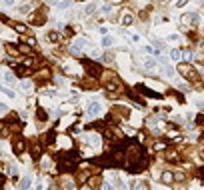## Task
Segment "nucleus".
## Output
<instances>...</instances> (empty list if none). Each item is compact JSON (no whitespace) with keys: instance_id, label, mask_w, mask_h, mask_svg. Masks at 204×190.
Here are the masks:
<instances>
[{"instance_id":"f3484780","label":"nucleus","mask_w":204,"mask_h":190,"mask_svg":"<svg viewBox=\"0 0 204 190\" xmlns=\"http://www.w3.org/2000/svg\"><path fill=\"white\" fill-rule=\"evenodd\" d=\"M18 48H20V52H24V54H30V52H32V46L22 44V42H20V46H18Z\"/></svg>"},{"instance_id":"a878e982","label":"nucleus","mask_w":204,"mask_h":190,"mask_svg":"<svg viewBox=\"0 0 204 190\" xmlns=\"http://www.w3.org/2000/svg\"><path fill=\"white\" fill-rule=\"evenodd\" d=\"M42 168H44V170L50 168V158H44V160H42Z\"/></svg>"},{"instance_id":"72a5a7b5","label":"nucleus","mask_w":204,"mask_h":190,"mask_svg":"<svg viewBox=\"0 0 204 190\" xmlns=\"http://www.w3.org/2000/svg\"><path fill=\"white\" fill-rule=\"evenodd\" d=\"M24 64H26V66H32L34 64V58H26V60H24Z\"/></svg>"},{"instance_id":"f257e3e1","label":"nucleus","mask_w":204,"mask_h":190,"mask_svg":"<svg viewBox=\"0 0 204 190\" xmlns=\"http://www.w3.org/2000/svg\"><path fill=\"white\" fill-rule=\"evenodd\" d=\"M76 154H70V152H64V154H60L58 158V170H72L74 166H76Z\"/></svg>"},{"instance_id":"1a4fd4ad","label":"nucleus","mask_w":204,"mask_h":190,"mask_svg":"<svg viewBox=\"0 0 204 190\" xmlns=\"http://www.w3.org/2000/svg\"><path fill=\"white\" fill-rule=\"evenodd\" d=\"M14 30H16L18 34H26L28 26H26V24H22V22H16V24H14Z\"/></svg>"},{"instance_id":"393cba45","label":"nucleus","mask_w":204,"mask_h":190,"mask_svg":"<svg viewBox=\"0 0 204 190\" xmlns=\"http://www.w3.org/2000/svg\"><path fill=\"white\" fill-rule=\"evenodd\" d=\"M32 154H34V156H38V154H40V144H34L32 146Z\"/></svg>"},{"instance_id":"412c9836","label":"nucleus","mask_w":204,"mask_h":190,"mask_svg":"<svg viewBox=\"0 0 204 190\" xmlns=\"http://www.w3.org/2000/svg\"><path fill=\"white\" fill-rule=\"evenodd\" d=\"M20 188H30V178H22V182H20Z\"/></svg>"},{"instance_id":"c756f323","label":"nucleus","mask_w":204,"mask_h":190,"mask_svg":"<svg viewBox=\"0 0 204 190\" xmlns=\"http://www.w3.org/2000/svg\"><path fill=\"white\" fill-rule=\"evenodd\" d=\"M20 84H22L24 90H30V88H32V82H20Z\"/></svg>"},{"instance_id":"f03ea898","label":"nucleus","mask_w":204,"mask_h":190,"mask_svg":"<svg viewBox=\"0 0 204 190\" xmlns=\"http://www.w3.org/2000/svg\"><path fill=\"white\" fill-rule=\"evenodd\" d=\"M178 72L182 74L184 78H188L190 82H196L198 80V74L194 72V66H190L188 62H180V64H178Z\"/></svg>"},{"instance_id":"f8f14e48","label":"nucleus","mask_w":204,"mask_h":190,"mask_svg":"<svg viewBox=\"0 0 204 190\" xmlns=\"http://www.w3.org/2000/svg\"><path fill=\"white\" fill-rule=\"evenodd\" d=\"M0 90L4 92V94H6L8 98H14V90H10V88H6V86L2 84V82H0Z\"/></svg>"},{"instance_id":"2eb2a0df","label":"nucleus","mask_w":204,"mask_h":190,"mask_svg":"<svg viewBox=\"0 0 204 190\" xmlns=\"http://www.w3.org/2000/svg\"><path fill=\"white\" fill-rule=\"evenodd\" d=\"M164 76L166 78H172V76H174V68H172V66H168V64L164 66Z\"/></svg>"},{"instance_id":"c85d7f7f","label":"nucleus","mask_w":204,"mask_h":190,"mask_svg":"<svg viewBox=\"0 0 204 190\" xmlns=\"http://www.w3.org/2000/svg\"><path fill=\"white\" fill-rule=\"evenodd\" d=\"M102 12H104V14L112 12V6H110V4H104V6H102Z\"/></svg>"},{"instance_id":"b1692460","label":"nucleus","mask_w":204,"mask_h":190,"mask_svg":"<svg viewBox=\"0 0 204 190\" xmlns=\"http://www.w3.org/2000/svg\"><path fill=\"white\" fill-rule=\"evenodd\" d=\"M102 46H112V38H110V36H104V38H102Z\"/></svg>"},{"instance_id":"dca6fc26","label":"nucleus","mask_w":204,"mask_h":190,"mask_svg":"<svg viewBox=\"0 0 204 190\" xmlns=\"http://www.w3.org/2000/svg\"><path fill=\"white\" fill-rule=\"evenodd\" d=\"M6 50H8V54H12V56H16V54L20 52V48H16V46H12V44H6Z\"/></svg>"},{"instance_id":"39448f33","label":"nucleus","mask_w":204,"mask_h":190,"mask_svg":"<svg viewBox=\"0 0 204 190\" xmlns=\"http://www.w3.org/2000/svg\"><path fill=\"white\" fill-rule=\"evenodd\" d=\"M86 42L84 40H76L72 46H70V54H74V56H80L82 54V46H84Z\"/></svg>"},{"instance_id":"f704fd0d","label":"nucleus","mask_w":204,"mask_h":190,"mask_svg":"<svg viewBox=\"0 0 204 190\" xmlns=\"http://www.w3.org/2000/svg\"><path fill=\"white\" fill-rule=\"evenodd\" d=\"M186 2H188V0H176V6H184Z\"/></svg>"},{"instance_id":"423d86ee","label":"nucleus","mask_w":204,"mask_h":190,"mask_svg":"<svg viewBox=\"0 0 204 190\" xmlns=\"http://www.w3.org/2000/svg\"><path fill=\"white\" fill-rule=\"evenodd\" d=\"M24 150H26V142L20 140V138H18V140H14V154H18V156H20Z\"/></svg>"},{"instance_id":"20e7f679","label":"nucleus","mask_w":204,"mask_h":190,"mask_svg":"<svg viewBox=\"0 0 204 190\" xmlns=\"http://www.w3.org/2000/svg\"><path fill=\"white\" fill-rule=\"evenodd\" d=\"M100 110H102V106H100L98 102H90V104L86 106V114H88V116H96Z\"/></svg>"},{"instance_id":"a211bd4d","label":"nucleus","mask_w":204,"mask_h":190,"mask_svg":"<svg viewBox=\"0 0 204 190\" xmlns=\"http://www.w3.org/2000/svg\"><path fill=\"white\" fill-rule=\"evenodd\" d=\"M48 40H50V42H58V32H56V30H50V32H48Z\"/></svg>"},{"instance_id":"aec40b11","label":"nucleus","mask_w":204,"mask_h":190,"mask_svg":"<svg viewBox=\"0 0 204 190\" xmlns=\"http://www.w3.org/2000/svg\"><path fill=\"white\" fill-rule=\"evenodd\" d=\"M144 66H146V70H154L156 62H154V60H146V62H144Z\"/></svg>"},{"instance_id":"9b49d317","label":"nucleus","mask_w":204,"mask_h":190,"mask_svg":"<svg viewBox=\"0 0 204 190\" xmlns=\"http://www.w3.org/2000/svg\"><path fill=\"white\" fill-rule=\"evenodd\" d=\"M16 72H18V76H28L30 74V68H26V64H24V66H18Z\"/></svg>"},{"instance_id":"e433bc0d","label":"nucleus","mask_w":204,"mask_h":190,"mask_svg":"<svg viewBox=\"0 0 204 190\" xmlns=\"http://www.w3.org/2000/svg\"><path fill=\"white\" fill-rule=\"evenodd\" d=\"M200 176H202V180H204V170H202V172H200Z\"/></svg>"},{"instance_id":"6e6552de","label":"nucleus","mask_w":204,"mask_h":190,"mask_svg":"<svg viewBox=\"0 0 204 190\" xmlns=\"http://www.w3.org/2000/svg\"><path fill=\"white\" fill-rule=\"evenodd\" d=\"M162 182H164V184H172V182H174V174H172L170 170H164V172H162Z\"/></svg>"},{"instance_id":"bb28decb","label":"nucleus","mask_w":204,"mask_h":190,"mask_svg":"<svg viewBox=\"0 0 204 190\" xmlns=\"http://www.w3.org/2000/svg\"><path fill=\"white\" fill-rule=\"evenodd\" d=\"M68 6H70V2H68V0H64V2H60V4H58L60 10H64V8H68Z\"/></svg>"},{"instance_id":"5701e85b","label":"nucleus","mask_w":204,"mask_h":190,"mask_svg":"<svg viewBox=\"0 0 204 190\" xmlns=\"http://www.w3.org/2000/svg\"><path fill=\"white\" fill-rule=\"evenodd\" d=\"M84 12H86V14H92V12H96V4H88Z\"/></svg>"},{"instance_id":"0eeeda50","label":"nucleus","mask_w":204,"mask_h":190,"mask_svg":"<svg viewBox=\"0 0 204 190\" xmlns=\"http://www.w3.org/2000/svg\"><path fill=\"white\" fill-rule=\"evenodd\" d=\"M46 22V18H44V14H34L32 18H30V24H34V26H42Z\"/></svg>"},{"instance_id":"cd10ccee","label":"nucleus","mask_w":204,"mask_h":190,"mask_svg":"<svg viewBox=\"0 0 204 190\" xmlns=\"http://www.w3.org/2000/svg\"><path fill=\"white\" fill-rule=\"evenodd\" d=\"M154 148H156V150H164L166 144H164V142H156V144H154Z\"/></svg>"},{"instance_id":"473e14b6","label":"nucleus","mask_w":204,"mask_h":190,"mask_svg":"<svg viewBox=\"0 0 204 190\" xmlns=\"http://www.w3.org/2000/svg\"><path fill=\"white\" fill-rule=\"evenodd\" d=\"M2 2H4L6 6H14V2H16V0H2Z\"/></svg>"},{"instance_id":"4c0bfd02","label":"nucleus","mask_w":204,"mask_h":190,"mask_svg":"<svg viewBox=\"0 0 204 190\" xmlns=\"http://www.w3.org/2000/svg\"><path fill=\"white\" fill-rule=\"evenodd\" d=\"M78 2H84V0H78Z\"/></svg>"},{"instance_id":"4468645a","label":"nucleus","mask_w":204,"mask_h":190,"mask_svg":"<svg viewBox=\"0 0 204 190\" xmlns=\"http://www.w3.org/2000/svg\"><path fill=\"white\" fill-rule=\"evenodd\" d=\"M184 20L188 22V24H196V22H198V16H196V14H188V16H184Z\"/></svg>"},{"instance_id":"9d476101","label":"nucleus","mask_w":204,"mask_h":190,"mask_svg":"<svg viewBox=\"0 0 204 190\" xmlns=\"http://www.w3.org/2000/svg\"><path fill=\"white\" fill-rule=\"evenodd\" d=\"M132 22H134V16H132L130 12H126L124 16H122V24H124V26H130Z\"/></svg>"},{"instance_id":"c9c22d12","label":"nucleus","mask_w":204,"mask_h":190,"mask_svg":"<svg viewBox=\"0 0 204 190\" xmlns=\"http://www.w3.org/2000/svg\"><path fill=\"white\" fill-rule=\"evenodd\" d=\"M184 56L186 58H192V50H184Z\"/></svg>"},{"instance_id":"6ab92c4d","label":"nucleus","mask_w":204,"mask_h":190,"mask_svg":"<svg viewBox=\"0 0 204 190\" xmlns=\"http://www.w3.org/2000/svg\"><path fill=\"white\" fill-rule=\"evenodd\" d=\"M106 90H110V92H114V90H118V84L112 80V82H106Z\"/></svg>"},{"instance_id":"2f4dec72","label":"nucleus","mask_w":204,"mask_h":190,"mask_svg":"<svg viewBox=\"0 0 204 190\" xmlns=\"http://www.w3.org/2000/svg\"><path fill=\"white\" fill-rule=\"evenodd\" d=\"M4 78H6V80H14V74L12 72H4Z\"/></svg>"},{"instance_id":"4be33fe9","label":"nucleus","mask_w":204,"mask_h":190,"mask_svg":"<svg viewBox=\"0 0 204 190\" xmlns=\"http://www.w3.org/2000/svg\"><path fill=\"white\" fill-rule=\"evenodd\" d=\"M170 58L172 60H180V50H170Z\"/></svg>"},{"instance_id":"7ed1b4c3","label":"nucleus","mask_w":204,"mask_h":190,"mask_svg":"<svg viewBox=\"0 0 204 190\" xmlns=\"http://www.w3.org/2000/svg\"><path fill=\"white\" fill-rule=\"evenodd\" d=\"M86 72L90 74V76H100L102 68H100L96 62H90V60H86Z\"/></svg>"},{"instance_id":"ddd939ff","label":"nucleus","mask_w":204,"mask_h":190,"mask_svg":"<svg viewBox=\"0 0 204 190\" xmlns=\"http://www.w3.org/2000/svg\"><path fill=\"white\" fill-rule=\"evenodd\" d=\"M36 116H38V120H40V122H44V120L48 118V114H46V110H42V108H38V110H36Z\"/></svg>"},{"instance_id":"7c9ffc66","label":"nucleus","mask_w":204,"mask_h":190,"mask_svg":"<svg viewBox=\"0 0 204 190\" xmlns=\"http://www.w3.org/2000/svg\"><path fill=\"white\" fill-rule=\"evenodd\" d=\"M24 40H26L28 46H34V44H36V40H34V38H24Z\"/></svg>"}]
</instances>
